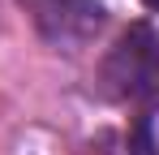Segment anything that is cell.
Returning <instances> with one entry per match:
<instances>
[{"mask_svg": "<svg viewBox=\"0 0 159 155\" xmlns=\"http://www.w3.org/2000/svg\"><path fill=\"white\" fill-rule=\"evenodd\" d=\"M99 82L116 103L159 112V30L151 22H133L103 56Z\"/></svg>", "mask_w": 159, "mask_h": 155, "instance_id": "obj_1", "label": "cell"}, {"mask_svg": "<svg viewBox=\"0 0 159 155\" xmlns=\"http://www.w3.org/2000/svg\"><path fill=\"white\" fill-rule=\"evenodd\" d=\"M22 9L30 13L34 30L52 48H65V52L86 48L99 35V26L107 22L99 0H22Z\"/></svg>", "mask_w": 159, "mask_h": 155, "instance_id": "obj_2", "label": "cell"}, {"mask_svg": "<svg viewBox=\"0 0 159 155\" xmlns=\"http://www.w3.org/2000/svg\"><path fill=\"white\" fill-rule=\"evenodd\" d=\"M129 155H159V112H142L133 121Z\"/></svg>", "mask_w": 159, "mask_h": 155, "instance_id": "obj_3", "label": "cell"}, {"mask_svg": "<svg viewBox=\"0 0 159 155\" xmlns=\"http://www.w3.org/2000/svg\"><path fill=\"white\" fill-rule=\"evenodd\" d=\"M142 4H146V9H155V13H159V0H142Z\"/></svg>", "mask_w": 159, "mask_h": 155, "instance_id": "obj_4", "label": "cell"}]
</instances>
